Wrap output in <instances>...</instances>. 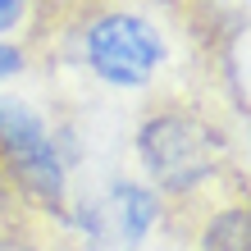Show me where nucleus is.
I'll return each mask as SVG.
<instances>
[{
    "mask_svg": "<svg viewBox=\"0 0 251 251\" xmlns=\"http://www.w3.org/2000/svg\"><path fill=\"white\" fill-rule=\"evenodd\" d=\"M137 155L165 192H192L205 183L224 155V137L197 114H155L137 132Z\"/></svg>",
    "mask_w": 251,
    "mask_h": 251,
    "instance_id": "f257e3e1",
    "label": "nucleus"
},
{
    "mask_svg": "<svg viewBox=\"0 0 251 251\" xmlns=\"http://www.w3.org/2000/svg\"><path fill=\"white\" fill-rule=\"evenodd\" d=\"M165 60L155 27L137 14H100L87 27V64L114 87H142Z\"/></svg>",
    "mask_w": 251,
    "mask_h": 251,
    "instance_id": "f03ea898",
    "label": "nucleus"
},
{
    "mask_svg": "<svg viewBox=\"0 0 251 251\" xmlns=\"http://www.w3.org/2000/svg\"><path fill=\"white\" fill-rule=\"evenodd\" d=\"M0 151L14 165V178H19L37 201H46L60 210L64 201V169H60V155H55V142L46 124L37 119L23 100H0Z\"/></svg>",
    "mask_w": 251,
    "mask_h": 251,
    "instance_id": "7ed1b4c3",
    "label": "nucleus"
},
{
    "mask_svg": "<svg viewBox=\"0 0 251 251\" xmlns=\"http://www.w3.org/2000/svg\"><path fill=\"white\" fill-rule=\"evenodd\" d=\"M110 215H114V224H119L124 247H137L146 233H151V224L160 219V205H155L151 192L137 187V183H114V192H110Z\"/></svg>",
    "mask_w": 251,
    "mask_h": 251,
    "instance_id": "20e7f679",
    "label": "nucleus"
},
{
    "mask_svg": "<svg viewBox=\"0 0 251 251\" xmlns=\"http://www.w3.org/2000/svg\"><path fill=\"white\" fill-rule=\"evenodd\" d=\"M201 251H251V215L242 205L219 210L201 238Z\"/></svg>",
    "mask_w": 251,
    "mask_h": 251,
    "instance_id": "39448f33",
    "label": "nucleus"
},
{
    "mask_svg": "<svg viewBox=\"0 0 251 251\" xmlns=\"http://www.w3.org/2000/svg\"><path fill=\"white\" fill-rule=\"evenodd\" d=\"M19 69H23V55L14 46H0V78H14Z\"/></svg>",
    "mask_w": 251,
    "mask_h": 251,
    "instance_id": "423d86ee",
    "label": "nucleus"
},
{
    "mask_svg": "<svg viewBox=\"0 0 251 251\" xmlns=\"http://www.w3.org/2000/svg\"><path fill=\"white\" fill-rule=\"evenodd\" d=\"M19 14H23V0H0V32L19 23Z\"/></svg>",
    "mask_w": 251,
    "mask_h": 251,
    "instance_id": "0eeeda50",
    "label": "nucleus"
},
{
    "mask_svg": "<svg viewBox=\"0 0 251 251\" xmlns=\"http://www.w3.org/2000/svg\"><path fill=\"white\" fill-rule=\"evenodd\" d=\"M0 251H37V247L23 242V238H0Z\"/></svg>",
    "mask_w": 251,
    "mask_h": 251,
    "instance_id": "6e6552de",
    "label": "nucleus"
}]
</instances>
